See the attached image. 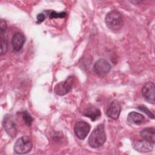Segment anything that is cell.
<instances>
[{
    "mask_svg": "<svg viewBox=\"0 0 155 155\" xmlns=\"http://www.w3.org/2000/svg\"><path fill=\"white\" fill-rule=\"evenodd\" d=\"M127 120L131 123H133L136 125H141L145 122L146 119L140 113L136 111H132L128 114Z\"/></svg>",
    "mask_w": 155,
    "mask_h": 155,
    "instance_id": "14",
    "label": "cell"
},
{
    "mask_svg": "<svg viewBox=\"0 0 155 155\" xmlns=\"http://www.w3.org/2000/svg\"><path fill=\"white\" fill-rule=\"evenodd\" d=\"M22 117L27 125L28 127H30L33 121V119L31 116L30 115V114H28L27 111H25L22 112Z\"/></svg>",
    "mask_w": 155,
    "mask_h": 155,
    "instance_id": "17",
    "label": "cell"
},
{
    "mask_svg": "<svg viewBox=\"0 0 155 155\" xmlns=\"http://www.w3.org/2000/svg\"><path fill=\"white\" fill-rule=\"evenodd\" d=\"M153 145L154 144L145 140H141L136 141L135 143L133 144V147L137 151L140 152H148L152 150Z\"/></svg>",
    "mask_w": 155,
    "mask_h": 155,
    "instance_id": "13",
    "label": "cell"
},
{
    "mask_svg": "<svg viewBox=\"0 0 155 155\" xmlns=\"http://www.w3.org/2000/svg\"><path fill=\"white\" fill-rule=\"evenodd\" d=\"M25 42V37L21 32L16 33L12 39V43L14 50L18 51H19L24 46Z\"/></svg>",
    "mask_w": 155,
    "mask_h": 155,
    "instance_id": "10",
    "label": "cell"
},
{
    "mask_svg": "<svg viewBox=\"0 0 155 155\" xmlns=\"http://www.w3.org/2000/svg\"><path fill=\"white\" fill-rule=\"evenodd\" d=\"M106 138L104 126L103 124H99L90 134L88 143L92 148H98L105 143Z\"/></svg>",
    "mask_w": 155,
    "mask_h": 155,
    "instance_id": "2",
    "label": "cell"
},
{
    "mask_svg": "<svg viewBox=\"0 0 155 155\" xmlns=\"http://www.w3.org/2000/svg\"><path fill=\"white\" fill-rule=\"evenodd\" d=\"M140 135L143 140L153 144L155 142V130L154 128H146L140 131Z\"/></svg>",
    "mask_w": 155,
    "mask_h": 155,
    "instance_id": "12",
    "label": "cell"
},
{
    "mask_svg": "<svg viewBox=\"0 0 155 155\" xmlns=\"http://www.w3.org/2000/svg\"><path fill=\"white\" fill-rule=\"evenodd\" d=\"M37 21L38 22L41 23L42 22H43L45 20V15L44 13H39L37 15Z\"/></svg>",
    "mask_w": 155,
    "mask_h": 155,
    "instance_id": "20",
    "label": "cell"
},
{
    "mask_svg": "<svg viewBox=\"0 0 155 155\" xmlns=\"http://www.w3.org/2000/svg\"><path fill=\"white\" fill-rule=\"evenodd\" d=\"M105 21L108 28L113 32L119 31L124 24L121 14L116 10H112L108 12L105 16Z\"/></svg>",
    "mask_w": 155,
    "mask_h": 155,
    "instance_id": "1",
    "label": "cell"
},
{
    "mask_svg": "<svg viewBox=\"0 0 155 155\" xmlns=\"http://www.w3.org/2000/svg\"><path fill=\"white\" fill-rule=\"evenodd\" d=\"M82 114L84 116L89 117L93 122L97 120L101 116L100 110L94 106L88 107L85 108Z\"/></svg>",
    "mask_w": 155,
    "mask_h": 155,
    "instance_id": "11",
    "label": "cell"
},
{
    "mask_svg": "<svg viewBox=\"0 0 155 155\" xmlns=\"http://www.w3.org/2000/svg\"><path fill=\"white\" fill-rule=\"evenodd\" d=\"M142 93L148 102L152 104L155 103V85L153 82H148L143 86Z\"/></svg>",
    "mask_w": 155,
    "mask_h": 155,
    "instance_id": "7",
    "label": "cell"
},
{
    "mask_svg": "<svg viewBox=\"0 0 155 155\" xmlns=\"http://www.w3.org/2000/svg\"><path fill=\"white\" fill-rule=\"evenodd\" d=\"M90 130V125L88 123L84 120L78 121L74 125V133L76 136L81 140L84 139Z\"/></svg>",
    "mask_w": 155,
    "mask_h": 155,
    "instance_id": "6",
    "label": "cell"
},
{
    "mask_svg": "<svg viewBox=\"0 0 155 155\" xmlns=\"http://www.w3.org/2000/svg\"><path fill=\"white\" fill-rule=\"evenodd\" d=\"M73 78L68 77L65 81L58 83L54 88V91L59 96H63L67 94L73 87Z\"/></svg>",
    "mask_w": 155,
    "mask_h": 155,
    "instance_id": "5",
    "label": "cell"
},
{
    "mask_svg": "<svg viewBox=\"0 0 155 155\" xmlns=\"http://www.w3.org/2000/svg\"><path fill=\"white\" fill-rule=\"evenodd\" d=\"M0 28H1V33H4L7 28L6 21L3 19H1L0 21Z\"/></svg>",
    "mask_w": 155,
    "mask_h": 155,
    "instance_id": "19",
    "label": "cell"
},
{
    "mask_svg": "<svg viewBox=\"0 0 155 155\" xmlns=\"http://www.w3.org/2000/svg\"><path fill=\"white\" fill-rule=\"evenodd\" d=\"M1 54L6 53L8 49V41L4 33H1Z\"/></svg>",
    "mask_w": 155,
    "mask_h": 155,
    "instance_id": "15",
    "label": "cell"
},
{
    "mask_svg": "<svg viewBox=\"0 0 155 155\" xmlns=\"http://www.w3.org/2000/svg\"><path fill=\"white\" fill-rule=\"evenodd\" d=\"M137 108L139 110H140V111H143V113H145L151 119H154V114L148 108H147L145 106H144V105H139V106L137 107Z\"/></svg>",
    "mask_w": 155,
    "mask_h": 155,
    "instance_id": "18",
    "label": "cell"
},
{
    "mask_svg": "<svg viewBox=\"0 0 155 155\" xmlns=\"http://www.w3.org/2000/svg\"><path fill=\"white\" fill-rule=\"evenodd\" d=\"M46 12L48 13V16H49V18L50 19L58 18H64L67 15V13L65 12L57 13L54 11H46Z\"/></svg>",
    "mask_w": 155,
    "mask_h": 155,
    "instance_id": "16",
    "label": "cell"
},
{
    "mask_svg": "<svg viewBox=\"0 0 155 155\" xmlns=\"http://www.w3.org/2000/svg\"><path fill=\"white\" fill-rule=\"evenodd\" d=\"M2 126L9 136L15 137L16 136V124L12 115L7 114L4 116L2 120Z\"/></svg>",
    "mask_w": 155,
    "mask_h": 155,
    "instance_id": "4",
    "label": "cell"
},
{
    "mask_svg": "<svg viewBox=\"0 0 155 155\" xmlns=\"http://www.w3.org/2000/svg\"><path fill=\"white\" fill-rule=\"evenodd\" d=\"M93 68L95 73L99 77L103 78L110 71L111 65L107 60L99 59L95 62Z\"/></svg>",
    "mask_w": 155,
    "mask_h": 155,
    "instance_id": "8",
    "label": "cell"
},
{
    "mask_svg": "<svg viewBox=\"0 0 155 155\" xmlns=\"http://www.w3.org/2000/svg\"><path fill=\"white\" fill-rule=\"evenodd\" d=\"M120 110L121 107L119 102L116 100H114L109 104L107 109L106 114L110 118L116 120L119 118Z\"/></svg>",
    "mask_w": 155,
    "mask_h": 155,
    "instance_id": "9",
    "label": "cell"
},
{
    "mask_svg": "<svg viewBox=\"0 0 155 155\" xmlns=\"http://www.w3.org/2000/svg\"><path fill=\"white\" fill-rule=\"evenodd\" d=\"M31 140L28 136H22L15 143L14 151L16 153L23 154L29 153L32 148Z\"/></svg>",
    "mask_w": 155,
    "mask_h": 155,
    "instance_id": "3",
    "label": "cell"
}]
</instances>
